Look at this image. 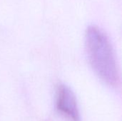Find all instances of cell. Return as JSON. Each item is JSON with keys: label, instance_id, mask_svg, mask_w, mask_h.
I'll list each match as a JSON object with an SVG mask.
<instances>
[{"label": "cell", "instance_id": "obj_1", "mask_svg": "<svg viewBox=\"0 0 122 121\" xmlns=\"http://www.w3.org/2000/svg\"><path fill=\"white\" fill-rule=\"evenodd\" d=\"M85 48L89 62L95 73L107 84L117 86L119 72L112 45L106 34L91 25L85 33Z\"/></svg>", "mask_w": 122, "mask_h": 121}, {"label": "cell", "instance_id": "obj_2", "mask_svg": "<svg viewBox=\"0 0 122 121\" xmlns=\"http://www.w3.org/2000/svg\"><path fill=\"white\" fill-rule=\"evenodd\" d=\"M57 111L70 121H81L76 98L71 89L64 84L57 87L56 93Z\"/></svg>", "mask_w": 122, "mask_h": 121}]
</instances>
